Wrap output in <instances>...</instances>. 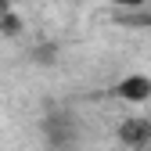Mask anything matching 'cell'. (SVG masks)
I'll list each match as a JSON object with an SVG mask.
<instances>
[{
  "label": "cell",
  "instance_id": "4",
  "mask_svg": "<svg viewBox=\"0 0 151 151\" xmlns=\"http://www.w3.org/2000/svg\"><path fill=\"white\" fill-rule=\"evenodd\" d=\"M122 25H151V14H122Z\"/></svg>",
  "mask_w": 151,
  "mask_h": 151
},
{
  "label": "cell",
  "instance_id": "2",
  "mask_svg": "<svg viewBox=\"0 0 151 151\" xmlns=\"http://www.w3.org/2000/svg\"><path fill=\"white\" fill-rule=\"evenodd\" d=\"M119 144H126V147H147L151 144V119H144V115H133V119H126V122H119Z\"/></svg>",
  "mask_w": 151,
  "mask_h": 151
},
{
  "label": "cell",
  "instance_id": "1",
  "mask_svg": "<svg viewBox=\"0 0 151 151\" xmlns=\"http://www.w3.org/2000/svg\"><path fill=\"white\" fill-rule=\"evenodd\" d=\"M43 133H47V144L54 151H68V147H76L79 126H76V119L68 115V111H50V115L43 119Z\"/></svg>",
  "mask_w": 151,
  "mask_h": 151
},
{
  "label": "cell",
  "instance_id": "5",
  "mask_svg": "<svg viewBox=\"0 0 151 151\" xmlns=\"http://www.w3.org/2000/svg\"><path fill=\"white\" fill-rule=\"evenodd\" d=\"M0 29H4L7 36H14L18 29H22V25H18V18H14V14H4V18H0Z\"/></svg>",
  "mask_w": 151,
  "mask_h": 151
},
{
  "label": "cell",
  "instance_id": "6",
  "mask_svg": "<svg viewBox=\"0 0 151 151\" xmlns=\"http://www.w3.org/2000/svg\"><path fill=\"white\" fill-rule=\"evenodd\" d=\"M111 4H119V7H144L147 0H111Z\"/></svg>",
  "mask_w": 151,
  "mask_h": 151
},
{
  "label": "cell",
  "instance_id": "3",
  "mask_svg": "<svg viewBox=\"0 0 151 151\" xmlns=\"http://www.w3.org/2000/svg\"><path fill=\"white\" fill-rule=\"evenodd\" d=\"M111 97H119L126 104H140V101L151 97V79L147 76H126V79H119L111 86Z\"/></svg>",
  "mask_w": 151,
  "mask_h": 151
}]
</instances>
